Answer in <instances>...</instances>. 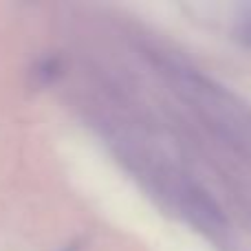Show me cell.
Segmentation results:
<instances>
[{
    "label": "cell",
    "instance_id": "obj_1",
    "mask_svg": "<svg viewBox=\"0 0 251 251\" xmlns=\"http://www.w3.org/2000/svg\"><path fill=\"white\" fill-rule=\"evenodd\" d=\"M159 183L165 190V196H170V201L181 209L183 216L201 231H207V234L227 231L229 223H227V216L223 214L221 205L196 181L187 178L181 172H168L165 176H159Z\"/></svg>",
    "mask_w": 251,
    "mask_h": 251
},
{
    "label": "cell",
    "instance_id": "obj_2",
    "mask_svg": "<svg viewBox=\"0 0 251 251\" xmlns=\"http://www.w3.org/2000/svg\"><path fill=\"white\" fill-rule=\"evenodd\" d=\"M234 38L238 40L243 47L251 49V7H245L240 18L234 25Z\"/></svg>",
    "mask_w": 251,
    "mask_h": 251
},
{
    "label": "cell",
    "instance_id": "obj_3",
    "mask_svg": "<svg viewBox=\"0 0 251 251\" xmlns=\"http://www.w3.org/2000/svg\"><path fill=\"white\" fill-rule=\"evenodd\" d=\"M77 245H79V243H73V245H69V247H66L64 251H77Z\"/></svg>",
    "mask_w": 251,
    "mask_h": 251
}]
</instances>
